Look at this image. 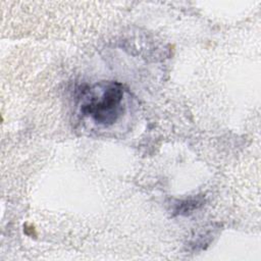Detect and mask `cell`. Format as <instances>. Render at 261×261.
Instances as JSON below:
<instances>
[{
  "instance_id": "cell-1",
  "label": "cell",
  "mask_w": 261,
  "mask_h": 261,
  "mask_svg": "<svg viewBox=\"0 0 261 261\" xmlns=\"http://www.w3.org/2000/svg\"><path fill=\"white\" fill-rule=\"evenodd\" d=\"M86 98L83 99L81 112L90 116L97 124L112 125L122 114L123 87L117 82L103 84L98 94L94 89L85 90Z\"/></svg>"
},
{
  "instance_id": "cell-2",
  "label": "cell",
  "mask_w": 261,
  "mask_h": 261,
  "mask_svg": "<svg viewBox=\"0 0 261 261\" xmlns=\"http://www.w3.org/2000/svg\"><path fill=\"white\" fill-rule=\"evenodd\" d=\"M204 204V199L201 196L178 201L173 208L174 215H188L197 210Z\"/></svg>"
}]
</instances>
